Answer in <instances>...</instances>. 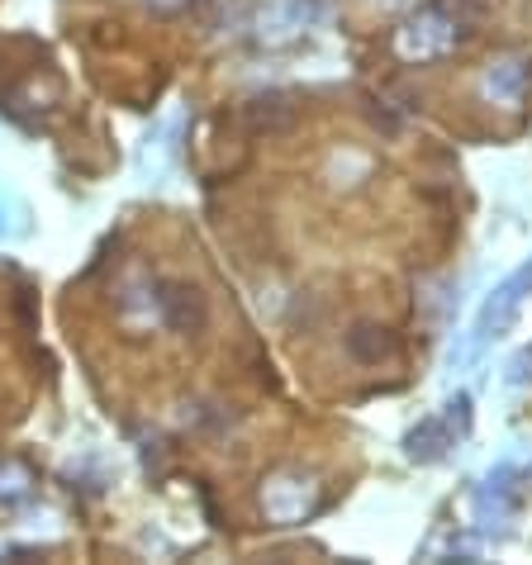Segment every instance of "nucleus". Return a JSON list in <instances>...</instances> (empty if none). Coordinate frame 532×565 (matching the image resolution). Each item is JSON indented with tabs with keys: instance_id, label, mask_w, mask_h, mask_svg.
Wrapping results in <instances>:
<instances>
[{
	"instance_id": "obj_13",
	"label": "nucleus",
	"mask_w": 532,
	"mask_h": 565,
	"mask_svg": "<svg viewBox=\"0 0 532 565\" xmlns=\"http://www.w3.org/2000/svg\"><path fill=\"white\" fill-rule=\"evenodd\" d=\"M14 214H20V210H14L10 205V200L6 195H0V238H14V233H20L24 224H14Z\"/></svg>"
},
{
	"instance_id": "obj_2",
	"label": "nucleus",
	"mask_w": 532,
	"mask_h": 565,
	"mask_svg": "<svg viewBox=\"0 0 532 565\" xmlns=\"http://www.w3.org/2000/svg\"><path fill=\"white\" fill-rule=\"evenodd\" d=\"M528 295H532V262H523L519 271H509L490 295H485V305L476 313V328H471V342H466L461 352H451V366H457V361L480 356L494 338H504L513 328V319H519V309L528 305Z\"/></svg>"
},
{
	"instance_id": "obj_9",
	"label": "nucleus",
	"mask_w": 532,
	"mask_h": 565,
	"mask_svg": "<svg viewBox=\"0 0 532 565\" xmlns=\"http://www.w3.org/2000/svg\"><path fill=\"white\" fill-rule=\"evenodd\" d=\"M247 124L262 134H280V129H290L295 124V105H290V96H257L253 105H247Z\"/></svg>"
},
{
	"instance_id": "obj_14",
	"label": "nucleus",
	"mask_w": 532,
	"mask_h": 565,
	"mask_svg": "<svg viewBox=\"0 0 532 565\" xmlns=\"http://www.w3.org/2000/svg\"><path fill=\"white\" fill-rule=\"evenodd\" d=\"M366 6H375V10H400V6H409V0H366Z\"/></svg>"
},
{
	"instance_id": "obj_1",
	"label": "nucleus",
	"mask_w": 532,
	"mask_h": 565,
	"mask_svg": "<svg viewBox=\"0 0 532 565\" xmlns=\"http://www.w3.org/2000/svg\"><path fill=\"white\" fill-rule=\"evenodd\" d=\"M476 14H480V0H433V6L409 14V20L395 29V53L404 62L447 57L451 49H461V43L471 39Z\"/></svg>"
},
{
	"instance_id": "obj_4",
	"label": "nucleus",
	"mask_w": 532,
	"mask_h": 565,
	"mask_svg": "<svg viewBox=\"0 0 532 565\" xmlns=\"http://www.w3.org/2000/svg\"><path fill=\"white\" fill-rule=\"evenodd\" d=\"M528 86H532V57L528 53H499V57H490V67L480 76L485 100H494L504 109H519Z\"/></svg>"
},
{
	"instance_id": "obj_5",
	"label": "nucleus",
	"mask_w": 532,
	"mask_h": 565,
	"mask_svg": "<svg viewBox=\"0 0 532 565\" xmlns=\"http://www.w3.org/2000/svg\"><path fill=\"white\" fill-rule=\"evenodd\" d=\"M158 300H162V323L171 328V333H181V338L205 333V323H210V305H205V295H200L195 286L167 280V286H158Z\"/></svg>"
},
{
	"instance_id": "obj_12",
	"label": "nucleus",
	"mask_w": 532,
	"mask_h": 565,
	"mask_svg": "<svg viewBox=\"0 0 532 565\" xmlns=\"http://www.w3.org/2000/svg\"><path fill=\"white\" fill-rule=\"evenodd\" d=\"M143 10H152V14H162V20H177V14H185V10H195V0H143Z\"/></svg>"
},
{
	"instance_id": "obj_7",
	"label": "nucleus",
	"mask_w": 532,
	"mask_h": 565,
	"mask_svg": "<svg viewBox=\"0 0 532 565\" xmlns=\"http://www.w3.org/2000/svg\"><path fill=\"white\" fill-rule=\"evenodd\" d=\"M451 443H457V433H451V423H447V418H424L409 437H404V451H409V461L433 466V461H443V457H447V447H451Z\"/></svg>"
},
{
	"instance_id": "obj_6",
	"label": "nucleus",
	"mask_w": 532,
	"mask_h": 565,
	"mask_svg": "<svg viewBox=\"0 0 532 565\" xmlns=\"http://www.w3.org/2000/svg\"><path fill=\"white\" fill-rule=\"evenodd\" d=\"M119 319L124 328H143V323H158L162 319V300H158V286L143 276V271H134L129 280L119 286Z\"/></svg>"
},
{
	"instance_id": "obj_3",
	"label": "nucleus",
	"mask_w": 532,
	"mask_h": 565,
	"mask_svg": "<svg viewBox=\"0 0 532 565\" xmlns=\"http://www.w3.org/2000/svg\"><path fill=\"white\" fill-rule=\"evenodd\" d=\"M319 484L305 476V470H280L262 484V513L266 523L276 527H295V523H309V518L319 513Z\"/></svg>"
},
{
	"instance_id": "obj_8",
	"label": "nucleus",
	"mask_w": 532,
	"mask_h": 565,
	"mask_svg": "<svg viewBox=\"0 0 532 565\" xmlns=\"http://www.w3.org/2000/svg\"><path fill=\"white\" fill-rule=\"evenodd\" d=\"M348 352L362 361V366H381V361H395L400 356V342L385 323H357L348 333Z\"/></svg>"
},
{
	"instance_id": "obj_10",
	"label": "nucleus",
	"mask_w": 532,
	"mask_h": 565,
	"mask_svg": "<svg viewBox=\"0 0 532 565\" xmlns=\"http://www.w3.org/2000/svg\"><path fill=\"white\" fill-rule=\"evenodd\" d=\"M447 423H451V433L457 437H466L471 433V395H457V399H447V414H443Z\"/></svg>"
},
{
	"instance_id": "obj_11",
	"label": "nucleus",
	"mask_w": 532,
	"mask_h": 565,
	"mask_svg": "<svg viewBox=\"0 0 532 565\" xmlns=\"http://www.w3.org/2000/svg\"><path fill=\"white\" fill-rule=\"evenodd\" d=\"M504 385H513V390H523V385H532V348H523L519 356L509 361V371H504Z\"/></svg>"
}]
</instances>
